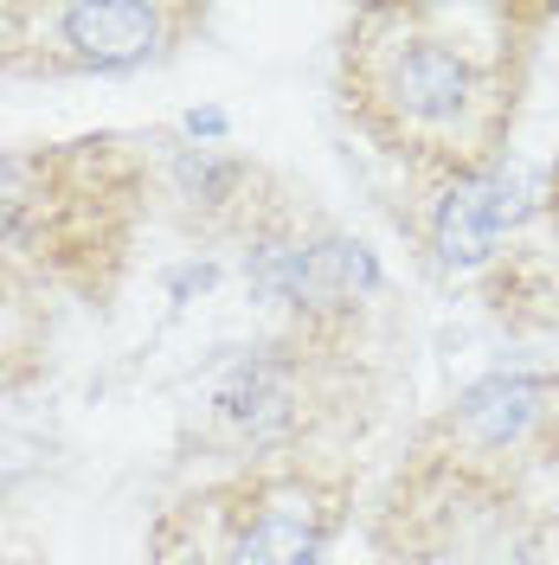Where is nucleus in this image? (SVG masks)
I'll return each instance as SVG.
<instances>
[{
	"mask_svg": "<svg viewBox=\"0 0 559 565\" xmlns=\"http://www.w3.org/2000/svg\"><path fill=\"white\" fill-rule=\"evenodd\" d=\"M553 7L521 0H380L341 33L335 97L348 129L424 193L508 161L527 71Z\"/></svg>",
	"mask_w": 559,
	"mask_h": 565,
	"instance_id": "obj_1",
	"label": "nucleus"
},
{
	"mask_svg": "<svg viewBox=\"0 0 559 565\" xmlns=\"http://www.w3.org/2000/svg\"><path fill=\"white\" fill-rule=\"evenodd\" d=\"M155 161L136 136L27 141L0 154V257L52 302H91L129 277Z\"/></svg>",
	"mask_w": 559,
	"mask_h": 565,
	"instance_id": "obj_2",
	"label": "nucleus"
},
{
	"mask_svg": "<svg viewBox=\"0 0 559 565\" xmlns=\"http://www.w3.org/2000/svg\"><path fill=\"white\" fill-rule=\"evenodd\" d=\"M354 514V469L335 457L239 462L180 489L155 527L148 565H321Z\"/></svg>",
	"mask_w": 559,
	"mask_h": 565,
	"instance_id": "obj_3",
	"label": "nucleus"
},
{
	"mask_svg": "<svg viewBox=\"0 0 559 565\" xmlns=\"http://www.w3.org/2000/svg\"><path fill=\"white\" fill-rule=\"evenodd\" d=\"M380 412V386L360 353L315 348L277 334L271 348H251L212 373L193 437L200 450L239 462L328 457V437L360 430Z\"/></svg>",
	"mask_w": 559,
	"mask_h": 565,
	"instance_id": "obj_4",
	"label": "nucleus"
},
{
	"mask_svg": "<svg viewBox=\"0 0 559 565\" xmlns=\"http://www.w3.org/2000/svg\"><path fill=\"white\" fill-rule=\"evenodd\" d=\"M193 0H0V71L65 84L161 65L207 33Z\"/></svg>",
	"mask_w": 559,
	"mask_h": 565,
	"instance_id": "obj_5",
	"label": "nucleus"
},
{
	"mask_svg": "<svg viewBox=\"0 0 559 565\" xmlns=\"http://www.w3.org/2000/svg\"><path fill=\"white\" fill-rule=\"evenodd\" d=\"M540 218H547V174L502 161L424 200V250L437 257V270H489Z\"/></svg>",
	"mask_w": 559,
	"mask_h": 565,
	"instance_id": "obj_6",
	"label": "nucleus"
},
{
	"mask_svg": "<svg viewBox=\"0 0 559 565\" xmlns=\"http://www.w3.org/2000/svg\"><path fill=\"white\" fill-rule=\"evenodd\" d=\"M52 328H59V302L0 257V386L7 392L33 386L39 373H45Z\"/></svg>",
	"mask_w": 559,
	"mask_h": 565,
	"instance_id": "obj_7",
	"label": "nucleus"
},
{
	"mask_svg": "<svg viewBox=\"0 0 559 565\" xmlns=\"http://www.w3.org/2000/svg\"><path fill=\"white\" fill-rule=\"evenodd\" d=\"M180 129H187L193 141H219V136H225V116H219V109H193Z\"/></svg>",
	"mask_w": 559,
	"mask_h": 565,
	"instance_id": "obj_8",
	"label": "nucleus"
},
{
	"mask_svg": "<svg viewBox=\"0 0 559 565\" xmlns=\"http://www.w3.org/2000/svg\"><path fill=\"white\" fill-rule=\"evenodd\" d=\"M547 218H559V154H553V168H547Z\"/></svg>",
	"mask_w": 559,
	"mask_h": 565,
	"instance_id": "obj_9",
	"label": "nucleus"
},
{
	"mask_svg": "<svg viewBox=\"0 0 559 565\" xmlns=\"http://www.w3.org/2000/svg\"><path fill=\"white\" fill-rule=\"evenodd\" d=\"M540 457H553V462H559V418L547 424V450H540Z\"/></svg>",
	"mask_w": 559,
	"mask_h": 565,
	"instance_id": "obj_10",
	"label": "nucleus"
}]
</instances>
